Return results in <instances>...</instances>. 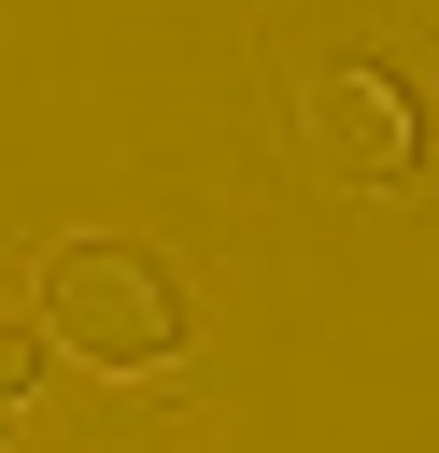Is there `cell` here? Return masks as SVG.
Returning <instances> with one entry per match:
<instances>
[{
    "instance_id": "cell-3",
    "label": "cell",
    "mask_w": 439,
    "mask_h": 453,
    "mask_svg": "<svg viewBox=\"0 0 439 453\" xmlns=\"http://www.w3.org/2000/svg\"><path fill=\"white\" fill-rule=\"evenodd\" d=\"M42 354H57V340H42V311H0V411L42 382Z\"/></svg>"
},
{
    "instance_id": "cell-4",
    "label": "cell",
    "mask_w": 439,
    "mask_h": 453,
    "mask_svg": "<svg viewBox=\"0 0 439 453\" xmlns=\"http://www.w3.org/2000/svg\"><path fill=\"white\" fill-rule=\"evenodd\" d=\"M0 425H14V411H0Z\"/></svg>"
},
{
    "instance_id": "cell-1",
    "label": "cell",
    "mask_w": 439,
    "mask_h": 453,
    "mask_svg": "<svg viewBox=\"0 0 439 453\" xmlns=\"http://www.w3.org/2000/svg\"><path fill=\"white\" fill-rule=\"evenodd\" d=\"M42 340L71 354V368H99V382H142V368H170L184 354V297H170V269L142 255V241H42Z\"/></svg>"
},
{
    "instance_id": "cell-2",
    "label": "cell",
    "mask_w": 439,
    "mask_h": 453,
    "mask_svg": "<svg viewBox=\"0 0 439 453\" xmlns=\"http://www.w3.org/2000/svg\"><path fill=\"white\" fill-rule=\"evenodd\" d=\"M297 142H312L340 184H397L425 127H411V99H397L382 71H312V85H297Z\"/></svg>"
}]
</instances>
